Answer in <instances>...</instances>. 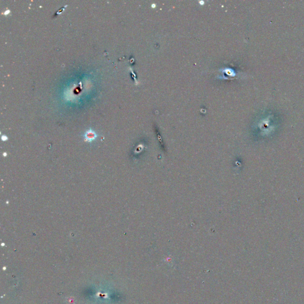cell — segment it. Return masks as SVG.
I'll return each instance as SVG.
<instances>
[{
    "instance_id": "cell-1",
    "label": "cell",
    "mask_w": 304,
    "mask_h": 304,
    "mask_svg": "<svg viewBox=\"0 0 304 304\" xmlns=\"http://www.w3.org/2000/svg\"><path fill=\"white\" fill-rule=\"evenodd\" d=\"M96 137V133L91 130L87 131L85 134V138H86L85 139L86 141H92L95 140Z\"/></svg>"
}]
</instances>
